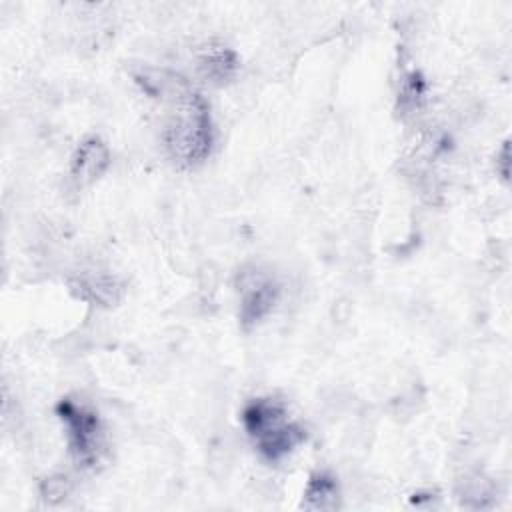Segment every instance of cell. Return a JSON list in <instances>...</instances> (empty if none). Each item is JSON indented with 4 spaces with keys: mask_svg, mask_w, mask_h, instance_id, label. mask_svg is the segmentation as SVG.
I'll use <instances>...</instances> for the list:
<instances>
[{
    "mask_svg": "<svg viewBox=\"0 0 512 512\" xmlns=\"http://www.w3.org/2000/svg\"><path fill=\"white\" fill-rule=\"evenodd\" d=\"M142 88L164 102V142L170 156L182 166L200 164L212 150L214 130L206 100L188 82L166 70H144L136 76Z\"/></svg>",
    "mask_w": 512,
    "mask_h": 512,
    "instance_id": "obj_1",
    "label": "cell"
},
{
    "mask_svg": "<svg viewBox=\"0 0 512 512\" xmlns=\"http://www.w3.org/2000/svg\"><path fill=\"white\" fill-rule=\"evenodd\" d=\"M242 422L258 452L270 462L282 460L306 438V432L288 420L284 404L276 398L248 402L242 410Z\"/></svg>",
    "mask_w": 512,
    "mask_h": 512,
    "instance_id": "obj_2",
    "label": "cell"
},
{
    "mask_svg": "<svg viewBox=\"0 0 512 512\" xmlns=\"http://www.w3.org/2000/svg\"><path fill=\"white\" fill-rule=\"evenodd\" d=\"M66 428L68 448L80 466H92L102 450V426L98 416L74 400L66 398L56 406Z\"/></svg>",
    "mask_w": 512,
    "mask_h": 512,
    "instance_id": "obj_3",
    "label": "cell"
},
{
    "mask_svg": "<svg viewBox=\"0 0 512 512\" xmlns=\"http://www.w3.org/2000/svg\"><path fill=\"white\" fill-rule=\"evenodd\" d=\"M240 292V324L248 330L256 326L276 304L278 284L272 276L258 268L242 270L238 276Z\"/></svg>",
    "mask_w": 512,
    "mask_h": 512,
    "instance_id": "obj_4",
    "label": "cell"
},
{
    "mask_svg": "<svg viewBox=\"0 0 512 512\" xmlns=\"http://www.w3.org/2000/svg\"><path fill=\"white\" fill-rule=\"evenodd\" d=\"M110 166L108 146L100 138H86L72 156L70 174L78 184H92Z\"/></svg>",
    "mask_w": 512,
    "mask_h": 512,
    "instance_id": "obj_5",
    "label": "cell"
},
{
    "mask_svg": "<svg viewBox=\"0 0 512 512\" xmlns=\"http://www.w3.org/2000/svg\"><path fill=\"white\" fill-rule=\"evenodd\" d=\"M338 506V484L336 480L326 472H316L310 476L302 508L306 510H334Z\"/></svg>",
    "mask_w": 512,
    "mask_h": 512,
    "instance_id": "obj_6",
    "label": "cell"
},
{
    "mask_svg": "<svg viewBox=\"0 0 512 512\" xmlns=\"http://www.w3.org/2000/svg\"><path fill=\"white\" fill-rule=\"evenodd\" d=\"M200 68L206 78H210L214 82H224L236 70V56L232 50H228L224 46L208 48L200 58Z\"/></svg>",
    "mask_w": 512,
    "mask_h": 512,
    "instance_id": "obj_7",
    "label": "cell"
},
{
    "mask_svg": "<svg viewBox=\"0 0 512 512\" xmlns=\"http://www.w3.org/2000/svg\"><path fill=\"white\" fill-rule=\"evenodd\" d=\"M66 478H50L46 484H44V500L48 502H58L66 496Z\"/></svg>",
    "mask_w": 512,
    "mask_h": 512,
    "instance_id": "obj_8",
    "label": "cell"
},
{
    "mask_svg": "<svg viewBox=\"0 0 512 512\" xmlns=\"http://www.w3.org/2000/svg\"><path fill=\"white\" fill-rule=\"evenodd\" d=\"M508 142H504L502 144V160H500V164H502V168H500V176L504 178V180H508Z\"/></svg>",
    "mask_w": 512,
    "mask_h": 512,
    "instance_id": "obj_9",
    "label": "cell"
}]
</instances>
